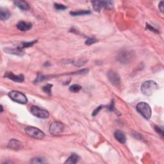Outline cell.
Masks as SVG:
<instances>
[{
	"mask_svg": "<svg viewBox=\"0 0 164 164\" xmlns=\"http://www.w3.org/2000/svg\"><path fill=\"white\" fill-rule=\"evenodd\" d=\"M158 89V85L155 82L151 81V80L144 82L141 85V91L142 94L147 96H151Z\"/></svg>",
	"mask_w": 164,
	"mask_h": 164,
	"instance_id": "obj_1",
	"label": "cell"
},
{
	"mask_svg": "<svg viewBox=\"0 0 164 164\" xmlns=\"http://www.w3.org/2000/svg\"><path fill=\"white\" fill-rule=\"evenodd\" d=\"M137 110L146 119H149L151 117V109L148 103L145 102L139 103L137 105Z\"/></svg>",
	"mask_w": 164,
	"mask_h": 164,
	"instance_id": "obj_2",
	"label": "cell"
},
{
	"mask_svg": "<svg viewBox=\"0 0 164 164\" xmlns=\"http://www.w3.org/2000/svg\"><path fill=\"white\" fill-rule=\"evenodd\" d=\"M8 96L11 98L13 101L20 103V104H26L28 100L26 96L21 92L16 91V90H12L8 93Z\"/></svg>",
	"mask_w": 164,
	"mask_h": 164,
	"instance_id": "obj_3",
	"label": "cell"
},
{
	"mask_svg": "<svg viewBox=\"0 0 164 164\" xmlns=\"http://www.w3.org/2000/svg\"><path fill=\"white\" fill-rule=\"evenodd\" d=\"M92 4L96 12H100L103 8L112 9L113 6V3L111 1H92Z\"/></svg>",
	"mask_w": 164,
	"mask_h": 164,
	"instance_id": "obj_4",
	"label": "cell"
},
{
	"mask_svg": "<svg viewBox=\"0 0 164 164\" xmlns=\"http://www.w3.org/2000/svg\"><path fill=\"white\" fill-rule=\"evenodd\" d=\"M134 57V52L130 50L123 49L120 51L118 55V60L122 63H127L130 62Z\"/></svg>",
	"mask_w": 164,
	"mask_h": 164,
	"instance_id": "obj_5",
	"label": "cell"
},
{
	"mask_svg": "<svg viewBox=\"0 0 164 164\" xmlns=\"http://www.w3.org/2000/svg\"><path fill=\"white\" fill-rule=\"evenodd\" d=\"M26 133L30 137L36 139H42L44 137V133L41 130L35 128V127L29 126L25 129Z\"/></svg>",
	"mask_w": 164,
	"mask_h": 164,
	"instance_id": "obj_6",
	"label": "cell"
},
{
	"mask_svg": "<svg viewBox=\"0 0 164 164\" xmlns=\"http://www.w3.org/2000/svg\"><path fill=\"white\" fill-rule=\"evenodd\" d=\"M30 112L33 115L40 119H47L49 115V112L46 110L36 106H32L30 108Z\"/></svg>",
	"mask_w": 164,
	"mask_h": 164,
	"instance_id": "obj_7",
	"label": "cell"
},
{
	"mask_svg": "<svg viewBox=\"0 0 164 164\" xmlns=\"http://www.w3.org/2000/svg\"><path fill=\"white\" fill-rule=\"evenodd\" d=\"M63 131V125L60 122H53L49 127V132L53 135H60Z\"/></svg>",
	"mask_w": 164,
	"mask_h": 164,
	"instance_id": "obj_8",
	"label": "cell"
},
{
	"mask_svg": "<svg viewBox=\"0 0 164 164\" xmlns=\"http://www.w3.org/2000/svg\"><path fill=\"white\" fill-rule=\"evenodd\" d=\"M108 78L110 82L114 86H119L120 83V78L118 72L114 71H110L108 72Z\"/></svg>",
	"mask_w": 164,
	"mask_h": 164,
	"instance_id": "obj_9",
	"label": "cell"
},
{
	"mask_svg": "<svg viewBox=\"0 0 164 164\" xmlns=\"http://www.w3.org/2000/svg\"><path fill=\"white\" fill-rule=\"evenodd\" d=\"M5 77H6V78H7L8 79H11L15 82H23V81H24V76H23L22 75H15L11 72H6L5 75Z\"/></svg>",
	"mask_w": 164,
	"mask_h": 164,
	"instance_id": "obj_10",
	"label": "cell"
},
{
	"mask_svg": "<svg viewBox=\"0 0 164 164\" xmlns=\"http://www.w3.org/2000/svg\"><path fill=\"white\" fill-rule=\"evenodd\" d=\"M32 27V25L31 23L25 21H20L17 24V28L20 31L26 32L28 31Z\"/></svg>",
	"mask_w": 164,
	"mask_h": 164,
	"instance_id": "obj_11",
	"label": "cell"
},
{
	"mask_svg": "<svg viewBox=\"0 0 164 164\" xmlns=\"http://www.w3.org/2000/svg\"><path fill=\"white\" fill-rule=\"evenodd\" d=\"M14 4L19 9H21V11H27L30 9L28 3L25 1H14Z\"/></svg>",
	"mask_w": 164,
	"mask_h": 164,
	"instance_id": "obj_12",
	"label": "cell"
},
{
	"mask_svg": "<svg viewBox=\"0 0 164 164\" xmlns=\"http://www.w3.org/2000/svg\"><path fill=\"white\" fill-rule=\"evenodd\" d=\"M8 147L9 148H11L12 149H20L23 148L22 146V143L21 142L18 141L17 140H11L10 142L8 143Z\"/></svg>",
	"mask_w": 164,
	"mask_h": 164,
	"instance_id": "obj_13",
	"label": "cell"
},
{
	"mask_svg": "<svg viewBox=\"0 0 164 164\" xmlns=\"http://www.w3.org/2000/svg\"><path fill=\"white\" fill-rule=\"evenodd\" d=\"M114 137L115 139L119 141L120 143L121 144H125L126 140V137L125 135L124 134V133L122 132L120 130H118L116 131L114 133Z\"/></svg>",
	"mask_w": 164,
	"mask_h": 164,
	"instance_id": "obj_14",
	"label": "cell"
},
{
	"mask_svg": "<svg viewBox=\"0 0 164 164\" xmlns=\"http://www.w3.org/2000/svg\"><path fill=\"white\" fill-rule=\"evenodd\" d=\"M11 17V12L8 9L5 8H1L0 9V19L1 21L8 19Z\"/></svg>",
	"mask_w": 164,
	"mask_h": 164,
	"instance_id": "obj_15",
	"label": "cell"
},
{
	"mask_svg": "<svg viewBox=\"0 0 164 164\" xmlns=\"http://www.w3.org/2000/svg\"><path fill=\"white\" fill-rule=\"evenodd\" d=\"M80 160V157L78 155H76V154L73 153L72 155L70 156L68 159L66 160L65 161V163H72V164H74V163H78V161Z\"/></svg>",
	"mask_w": 164,
	"mask_h": 164,
	"instance_id": "obj_16",
	"label": "cell"
},
{
	"mask_svg": "<svg viewBox=\"0 0 164 164\" xmlns=\"http://www.w3.org/2000/svg\"><path fill=\"white\" fill-rule=\"evenodd\" d=\"M5 52L8 53H11V54H14V55H22L23 53V51L21 49H20L19 48L15 49H5Z\"/></svg>",
	"mask_w": 164,
	"mask_h": 164,
	"instance_id": "obj_17",
	"label": "cell"
},
{
	"mask_svg": "<svg viewBox=\"0 0 164 164\" xmlns=\"http://www.w3.org/2000/svg\"><path fill=\"white\" fill-rule=\"evenodd\" d=\"M90 14V12L89 11H78L70 12V14L72 16L84 15H88Z\"/></svg>",
	"mask_w": 164,
	"mask_h": 164,
	"instance_id": "obj_18",
	"label": "cell"
},
{
	"mask_svg": "<svg viewBox=\"0 0 164 164\" xmlns=\"http://www.w3.org/2000/svg\"><path fill=\"white\" fill-rule=\"evenodd\" d=\"M81 89H82V87L78 84H74V85H71L69 87L70 91L72 92H74V93H76V92H79Z\"/></svg>",
	"mask_w": 164,
	"mask_h": 164,
	"instance_id": "obj_19",
	"label": "cell"
},
{
	"mask_svg": "<svg viewBox=\"0 0 164 164\" xmlns=\"http://www.w3.org/2000/svg\"><path fill=\"white\" fill-rule=\"evenodd\" d=\"M37 42V41H33L32 42H23L21 44V46L19 47L20 49H23V48H29V47L32 46L35 43Z\"/></svg>",
	"mask_w": 164,
	"mask_h": 164,
	"instance_id": "obj_20",
	"label": "cell"
},
{
	"mask_svg": "<svg viewBox=\"0 0 164 164\" xmlns=\"http://www.w3.org/2000/svg\"><path fill=\"white\" fill-rule=\"evenodd\" d=\"M53 85L51 84H47L46 85L43 87L42 90L44 92L48 94L49 95L51 94V88H52Z\"/></svg>",
	"mask_w": 164,
	"mask_h": 164,
	"instance_id": "obj_21",
	"label": "cell"
},
{
	"mask_svg": "<svg viewBox=\"0 0 164 164\" xmlns=\"http://www.w3.org/2000/svg\"><path fill=\"white\" fill-rule=\"evenodd\" d=\"M54 7L56 10H57V11H63V10H65L68 8L65 5H63L62 4H59V3H55L54 5Z\"/></svg>",
	"mask_w": 164,
	"mask_h": 164,
	"instance_id": "obj_22",
	"label": "cell"
},
{
	"mask_svg": "<svg viewBox=\"0 0 164 164\" xmlns=\"http://www.w3.org/2000/svg\"><path fill=\"white\" fill-rule=\"evenodd\" d=\"M44 162V160L41 158H34L31 161L32 163H43Z\"/></svg>",
	"mask_w": 164,
	"mask_h": 164,
	"instance_id": "obj_23",
	"label": "cell"
},
{
	"mask_svg": "<svg viewBox=\"0 0 164 164\" xmlns=\"http://www.w3.org/2000/svg\"><path fill=\"white\" fill-rule=\"evenodd\" d=\"M155 131L158 133L159 135H161L162 137H163V128H160L159 126H155Z\"/></svg>",
	"mask_w": 164,
	"mask_h": 164,
	"instance_id": "obj_24",
	"label": "cell"
},
{
	"mask_svg": "<svg viewBox=\"0 0 164 164\" xmlns=\"http://www.w3.org/2000/svg\"><path fill=\"white\" fill-rule=\"evenodd\" d=\"M97 41H97V40L94 38H89L86 41L85 44L87 45H91V44H94V43H96Z\"/></svg>",
	"mask_w": 164,
	"mask_h": 164,
	"instance_id": "obj_25",
	"label": "cell"
},
{
	"mask_svg": "<svg viewBox=\"0 0 164 164\" xmlns=\"http://www.w3.org/2000/svg\"><path fill=\"white\" fill-rule=\"evenodd\" d=\"M102 107H103V106H99L98 107H97V108L94 110V112L92 113V116H96L97 114H98V113L99 112L100 110H101Z\"/></svg>",
	"mask_w": 164,
	"mask_h": 164,
	"instance_id": "obj_26",
	"label": "cell"
},
{
	"mask_svg": "<svg viewBox=\"0 0 164 164\" xmlns=\"http://www.w3.org/2000/svg\"><path fill=\"white\" fill-rule=\"evenodd\" d=\"M146 26H147V28H148L149 30H151V31H152L153 32H156V33L158 32V30H156L155 28H154L153 27H152V26H151V25H147Z\"/></svg>",
	"mask_w": 164,
	"mask_h": 164,
	"instance_id": "obj_27",
	"label": "cell"
},
{
	"mask_svg": "<svg viewBox=\"0 0 164 164\" xmlns=\"http://www.w3.org/2000/svg\"><path fill=\"white\" fill-rule=\"evenodd\" d=\"M158 8L160 9V11H161L162 12H163V10H164V8H163V1H160V3H159V5H158Z\"/></svg>",
	"mask_w": 164,
	"mask_h": 164,
	"instance_id": "obj_28",
	"label": "cell"
},
{
	"mask_svg": "<svg viewBox=\"0 0 164 164\" xmlns=\"http://www.w3.org/2000/svg\"><path fill=\"white\" fill-rule=\"evenodd\" d=\"M3 108L2 105H1V113L3 112Z\"/></svg>",
	"mask_w": 164,
	"mask_h": 164,
	"instance_id": "obj_29",
	"label": "cell"
}]
</instances>
